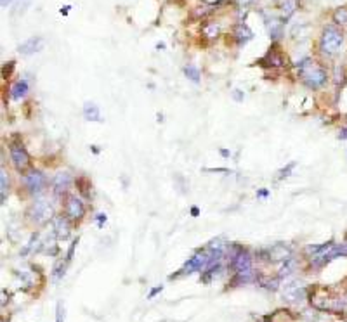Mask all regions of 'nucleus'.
Segmentation results:
<instances>
[{"instance_id": "c756f323", "label": "nucleus", "mask_w": 347, "mask_h": 322, "mask_svg": "<svg viewBox=\"0 0 347 322\" xmlns=\"http://www.w3.org/2000/svg\"><path fill=\"white\" fill-rule=\"evenodd\" d=\"M76 244H79V238L76 239H73L71 244H69V248H68V253H66V260L64 262L69 263L71 262V258H73V255H75V248H76Z\"/></svg>"}, {"instance_id": "f704fd0d", "label": "nucleus", "mask_w": 347, "mask_h": 322, "mask_svg": "<svg viewBox=\"0 0 347 322\" xmlns=\"http://www.w3.org/2000/svg\"><path fill=\"white\" fill-rule=\"evenodd\" d=\"M162 291H163V286H157V288H153V289H151V291H149V295H148V300H153L155 296H157L158 293H162Z\"/></svg>"}, {"instance_id": "6ab92c4d", "label": "nucleus", "mask_w": 347, "mask_h": 322, "mask_svg": "<svg viewBox=\"0 0 347 322\" xmlns=\"http://www.w3.org/2000/svg\"><path fill=\"white\" fill-rule=\"evenodd\" d=\"M7 191H9V177L6 173V168L2 166L0 170V205H6V198H7Z\"/></svg>"}, {"instance_id": "7c9ffc66", "label": "nucleus", "mask_w": 347, "mask_h": 322, "mask_svg": "<svg viewBox=\"0 0 347 322\" xmlns=\"http://www.w3.org/2000/svg\"><path fill=\"white\" fill-rule=\"evenodd\" d=\"M14 64H16L14 61H9V63L4 64V68H2V76H4V78H9L12 69H14Z\"/></svg>"}, {"instance_id": "4468645a", "label": "nucleus", "mask_w": 347, "mask_h": 322, "mask_svg": "<svg viewBox=\"0 0 347 322\" xmlns=\"http://www.w3.org/2000/svg\"><path fill=\"white\" fill-rule=\"evenodd\" d=\"M233 36H235L236 43H238L240 47H243V45H247V43L250 42L252 38H254V33H252V30L247 26V24H245V23H240V24H236L235 33H233Z\"/></svg>"}, {"instance_id": "412c9836", "label": "nucleus", "mask_w": 347, "mask_h": 322, "mask_svg": "<svg viewBox=\"0 0 347 322\" xmlns=\"http://www.w3.org/2000/svg\"><path fill=\"white\" fill-rule=\"evenodd\" d=\"M257 283L260 284L262 288H266V289H278V286H280V283H281V277H276V279H267V277H262V275H259L257 277Z\"/></svg>"}, {"instance_id": "393cba45", "label": "nucleus", "mask_w": 347, "mask_h": 322, "mask_svg": "<svg viewBox=\"0 0 347 322\" xmlns=\"http://www.w3.org/2000/svg\"><path fill=\"white\" fill-rule=\"evenodd\" d=\"M184 75H186V78H189L193 83H198L200 81V69L197 66H193V64H187L184 68Z\"/></svg>"}, {"instance_id": "0eeeda50", "label": "nucleus", "mask_w": 347, "mask_h": 322, "mask_svg": "<svg viewBox=\"0 0 347 322\" xmlns=\"http://www.w3.org/2000/svg\"><path fill=\"white\" fill-rule=\"evenodd\" d=\"M47 186V178L42 172H30L28 175H24V187L28 189V193L31 194H40Z\"/></svg>"}, {"instance_id": "dca6fc26", "label": "nucleus", "mask_w": 347, "mask_h": 322, "mask_svg": "<svg viewBox=\"0 0 347 322\" xmlns=\"http://www.w3.org/2000/svg\"><path fill=\"white\" fill-rule=\"evenodd\" d=\"M30 90V85L26 80H18L14 85L11 87V99L12 101H21L24 96Z\"/></svg>"}, {"instance_id": "9b49d317", "label": "nucleus", "mask_w": 347, "mask_h": 322, "mask_svg": "<svg viewBox=\"0 0 347 322\" xmlns=\"http://www.w3.org/2000/svg\"><path fill=\"white\" fill-rule=\"evenodd\" d=\"M264 255H266L267 260H273V262H285V260L290 258L292 251H290V248L285 246V244H275V246L269 248L267 251H264Z\"/></svg>"}, {"instance_id": "c03bdc74", "label": "nucleus", "mask_w": 347, "mask_h": 322, "mask_svg": "<svg viewBox=\"0 0 347 322\" xmlns=\"http://www.w3.org/2000/svg\"><path fill=\"white\" fill-rule=\"evenodd\" d=\"M91 149H92V153L99 154V149H97V146H91Z\"/></svg>"}, {"instance_id": "473e14b6", "label": "nucleus", "mask_w": 347, "mask_h": 322, "mask_svg": "<svg viewBox=\"0 0 347 322\" xmlns=\"http://www.w3.org/2000/svg\"><path fill=\"white\" fill-rule=\"evenodd\" d=\"M233 99H235L236 103H242V101L245 99V94H243L242 90H238V88H236V90L233 92Z\"/></svg>"}, {"instance_id": "a878e982", "label": "nucleus", "mask_w": 347, "mask_h": 322, "mask_svg": "<svg viewBox=\"0 0 347 322\" xmlns=\"http://www.w3.org/2000/svg\"><path fill=\"white\" fill-rule=\"evenodd\" d=\"M76 187H79V191L84 196H89L91 193H89V189L92 187L91 184V180H89L87 177H80V178H76Z\"/></svg>"}, {"instance_id": "79ce46f5", "label": "nucleus", "mask_w": 347, "mask_h": 322, "mask_svg": "<svg viewBox=\"0 0 347 322\" xmlns=\"http://www.w3.org/2000/svg\"><path fill=\"white\" fill-rule=\"evenodd\" d=\"M11 2H12V0H0V4H2V7H7Z\"/></svg>"}, {"instance_id": "c9c22d12", "label": "nucleus", "mask_w": 347, "mask_h": 322, "mask_svg": "<svg viewBox=\"0 0 347 322\" xmlns=\"http://www.w3.org/2000/svg\"><path fill=\"white\" fill-rule=\"evenodd\" d=\"M96 220H97V225L103 227V225H104V222L108 220V217H106V213H97V215H96Z\"/></svg>"}, {"instance_id": "423d86ee", "label": "nucleus", "mask_w": 347, "mask_h": 322, "mask_svg": "<svg viewBox=\"0 0 347 322\" xmlns=\"http://www.w3.org/2000/svg\"><path fill=\"white\" fill-rule=\"evenodd\" d=\"M11 160L18 172H24L30 166V154L23 144H11Z\"/></svg>"}, {"instance_id": "f03ea898", "label": "nucleus", "mask_w": 347, "mask_h": 322, "mask_svg": "<svg viewBox=\"0 0 347 322\" xmlns=\"http://www.w3.org/2000/svg\"><path fill=\"white\" fill-rule=\"evenodd\" d=\"M342 43H344V35H342V31L335 26H326L323 30L321 42H320L321 52L326 56H333L338 52V49L342 47Z\"/></svg>"}, {"instance_id": "2eb2a0df", "label": "nucleus", "mask_w": 347, "mask_h": 322, "mask_svg": "<svg viewBox=\"0 0 347 322\" xmlns=\"http://www.w3.org/2000/svg\"><path fill=\"white\" fill-rule=\"evenodd\" d=\"M262 66H273V68H281L285 66L283 64V58H281V54L278 51H275V49H269V52L266 56H264L262 59L259 61Z\"/></svg>"}, {"instance_id": "f3484780", "label": "nucleus", "mask_w": 347, "mask_h": 322, "mask_svg": "<svg viewBox=\"0 0 347 322\" xmlns=\"http://www.w3.org/2000/svg\"><path fill=\"white\" fill-rule=\"evenodd\" d=\"M84 118L87 121H103V118H101V111H99V106L91 103V101H87V103L84 104Z\"/></svg>"}, {"instance_id": "ddd939ff", "label": "nucleus", "mask_w": 347, "mask_h": 322, "mask_svg": "<svg viewBox=\"0 0 347 322\" xmlns=\"http://www.w3.org/2000/svg\"><path fill=\"white\" fill-rule=\"evenodd\" d=\"M254 281H257V277H255L252 268H247V270H236L235 275H233V279H231V283H229V286L231 288L243 286V284L254 283Z\"/></svg>"}, {"instance_id": "f257e3e1", "label": "nucleus", "mask_w": 347, "mask_h": 322, "mask_svg": "<svg viewBox=\"0 0 347 322\" xmlns=\"http://www.w3.org/2000/svg\"><path fill=\"white\" fill-rule=\"evenodd\" d=\"M297 68H299V75H300L302 81L311 88H320L321 85H325L326 78H328L326 69L321 68L320 64L313 63L311 59L300 61V63L297 64Z\"/></svg>"}, {"instance_id": "37998d69", "label": "nucleus", "mask_w": 347, "mask_h": 322, "mask_svg": "<svg viewBox=\"0 0 347 322\" xmlns=\"http://www.w3.org/2000/svg\"><path fill=\"white\" fill-rule=\"evenodd\" d=\"M68 11H69V6H64L63 9H61V14H64V16H66V14H68Z\"/></svg>"}, {"instance_id": "c85d7f7f", "label": "nucleus", "mask_w": 347, "mask_h": 322, "mask_svg": "<svg viewBox=\"0 0 347 322\" xmlns=\"http://www.w3.org/2000/svg\"><path fill=\"white\" fill-rule=\"evenodd\" d=\"M36 239H38V234H31V236H30L28 243L24 244V248L21 250V256H26L28 253H30V250L33 248V243H36Z\"/></svg>"}, {"instance_id": "5701e85b", "label": "nucleus", "mask_w": 347, "mask_h": 322, "mask_svg": "<svg viewBox=\"0 0 347 322\" xmlns=\"http://www.w3.org/2000/svg\"><path fill=\"white\" fill-rule=\"evenodd\" d=\"M66 262H63V260H58V262L54 263V267H52V279L54 281H59L63 279L64 275V268H66Z\"/></svg>"}, {"instance_id": "7ed1b4c3", "label": "nucleus", "mask_w": 347, "mask_h": 322, "mask_svg": "<svg viewBox=\"0 0 347 322\" xmlns=\"http://www.w3.org/2000/svg\"><path fill=\"white\" fill-rule=\"evenodd\" d=\"M208 258H210V253H207V251H198V253H195L189 260H187L184 263V267H182L177 274L170 275L169 279H177V277H181V275H189V274H193V272L203 270L208 263Z\"/></svg>"}, {"instance_id": "ea45409f", "label": "nucleus", "mask_w": 347, "mask_h": 322, "mask_svg": "<svg viewBox=\"0 0 347 322\" xmlns=\"http://www.w3.org/2000/svg\"><path fill=\"white\" fill-rule=\"evenodd\" d=\"M338 139H340V141H344V139H347V128H342L340 132H338Z\"/></svg>"}, {"instance_id": "a18cd8bd", "label": "nucleus", "mask_w": 347, "mask_h": 322, "mask_svg": "<svg viewBox=\"0 0 347 322\" xmlns=\"http://www.w3.org/2000/svg\"><path fill=\"white\" fill-rule=\"evenodd\" d=\"M157 49H165V43H162V42L157 43Z\"/></svg>"}, {"instance_id": "e433bc0d", "label": "nucleus", "mask_w": 347, "mask_h": 322, "mask_svg": "<svg viewBox=\"0 0 347 322\" xmlns=\"http://www.w3.org/2000/svg\"><path fill=\"white\" fill-rule=\"evenodd\" d=\"M203 172H212V173H227L229 170H226V168H205Z\"/></svg>"}, {"instance_id": "9d476101", "label": "nucleus", "mask_w": 347, "mask_h": 322, "mask_svg": "<svg viewBox=\"0 0 347 322\" xmlns=\"http://www.w3.org/2000/svg\"><path fill=\"white\" fill-rule=\"evenodd\" d=\"M71 234V220L68 217H58L54 220V236L56 239L59 241H64V239L69 238Z\"/></svg>"}, {"instance_id": "f8f14e48", "label": "nucleus", "mask_w": 347, "mask_h": 322, "mask_svg": "<svg viewBox=\"0 0 347 322\" xmlns=\"http://www.w3.org/2000/svg\"><path fill=\"white\" fill-rule=\"evenodd\" d=\"M69 184H71V177H69V173L61 172L52 178V191H54L56 196H63L69 189Z\"/></svg>"}, {"instance_id": "2f4dec72", "label": "nucleus", "mask_w": 347, "mask_h": 322, "mask_svg": "<svg viewBox=\"0 0 347 322\" xmlns=\"http://www.w3.org/2000/svg\"><path fill=\"white\" fill-rule=\"evenodd\" d=\"M56 322H64V305L61 301L56 305Z\"/></svg>"}, {"instance_id": "20e7f679", "label": "nucleus", "mask_w": 347, "mask_h": 322, "mask_svg": "<svg viewBox=\"0 0 347 322\" xmlns=\"http://www.w3.org/2000/svg\"><path fill=\"white\" fill-rule=\"evenodd\" d=\"M229 265L235 270H247L252 268V256L245 248L238 244H231L229 246Z\"/></svg>"}, {"instance_id": "bb28decb", "label": "nucleus", "mask_w": 347, "mask_h": 322, "mask_svg": "<svg viewBox=\"0 0 347 322\" xmlns=\"http://www.w3.org/2000/svg\"><path fill=\"white\" fill-rule=\"evenodd\" d=\"M297 166V163L295 161H290L287 166H283V168L280 170V172H278V178H287L290 173H292V170L295 168Z\"/></svg>"}, {"instance_id": "cd10ccee", "label": "nucleus", "mask_w": 347, "mask_h": 322, "mask_svg": "<svg viewBox=\"0 0 347 322\" xmlns=\"http://www.w3.org/2000/svg\"><path fill=\"white\" fill-rule=\"evenodd\" d=\"M333 19H335V23L338 24H347V9H337V12L333 14Z\"/></svg>"}, {"instance_id": "a19ab883", "label": "nucleus", "mask_w": 347, "mask_h": 322, "mask_svg": "<svg viewBox=\"0 0 347 322\" xmlns=\"http://www.w3.org/2000/svg\"><path fill=\"white\" fill-rule=\"evenodd\" d=\"M191 215H193V217H198V215H200V208H198V206H193V208H191Z\"/></svg>"}, {"instance_id": "1a4fd4ad", "label": "nucleus", "mask_w": 347, "mask_h": 322, "mask_svg": "<svg viewBox=\"0 0 347 322\" xmlns=\"http://www.w3.org/2000/svg\"><path fill=\"white\" fill-rule=\"evenodd\" d=\"M46 45V42H44V38H40V36H31V38L24 40L21 45L18 47L19 54L23 56H31L35 54V52H40Z\"/></svg>"}, {"instance_id": "72a5a7b5", "label": "nucleus", "mask_w": 347, "mask_h": 322, "mask_svg": "<svg viewBox=\"0 0 347 322\" xmlns=\"http://www.w3.org/2000/svg\"><path fill=\"white\" fill-rule=\"evenodd\" d=\"M208 12H212V9H207V7H197V11H195V14H197L198 18H203V16H207Z\"/></svg>"}, {"instance_id": "aec40b11", "label": "nucleus", "mask_w": 347, "mask_h": 322, "mask_svg": "<svg viewBox=\"0 0 347 322\" xmlns=\"http://www.w3.org/2000/svg\"><path fill=\"white\" fill-rule=\"evenodd\" d=\"M219 31H220V28L217 23H205L202 26V33H203V36H207L208 40L215 38V36L219 35Z\"/></svg>"}, {"instance_id": "b1692460", "label": "nucleus", "mask_w": 347, "mask_h": 322, "mask_svg": "<svg viewBox=\"0 0 347 322\" xmlns=\"http://www.w3.org/2000/svg\"><path fill=\"white\" fill-rule=\"evenodd\" d=\"M295 7H297V2L295 0H285L283 6H281V14H283L285 19H288L290 16L295 12Z\"/></svg>"}, {"instance_id": "6e6552de", "label": "nucleus", "mask_w": 347, "mask_h": 322, "mask_svg": "<svg viewBox=\"0 0 347 322\" xmlns=\"http://www.w3.org/2000/svg\"><path fill=\"white\" fill-rule=\"evenodd\" d=\"M64 211H66V217L71 220V222H76V220H80L85 215V206H84V203H82V199L71 196V198H68L66 210Z\"/></svg>"}, {"instance_id": "a211bd4d", "label": "nucleus", "mask_w": 347, "mask_h": 322, "mask_svg": "<svg viewBox=\"0 0 347 322\" xmlns=\"http://www.w3.org/2000/svg\"><path fill=\"white\" fill-rule=\"evenodd\" d=\"M266 26H267V33H269V38H273V40H278V38H280L281 35H283V23H281L280 19H276V18H271V19H267Z\"/></svg>"}, {"instance_id": "4c0bfd02", "label": "nucleus", "mask_w": 347, "mask_h": 322, "mask_svg": "<svg viewBox=\"0 0 347 322\" xmlns=\"http://www.w3.org/2000/svg\"><path fill=\"white\" fill-rule=\"evenodd\" d=\"M257 196H259V198H267L269 191L267 189H260V191H257Z\"/></svg>"}, {"instance_id": "4be33fe9", "label": "nucleus", "mask_w": 347, "mask_h": 322, "mask_svg": "<svg viewBox=\"0 0 347 322\" xmlns=\"http://www.w3.org/2000/svg\"><path fill=\"white\" fill-rule=\"evenodd\" d=\"M295 267H297V262L290 256L288 260H285L283 262V267H281V270H280V277L283 279L285 275H290L293 270H295Z\"/></svg>"}, {"instance_id": "39448f33", "label": "nucleus", "mask_w": 347, "mask_h": 322, "mask_svg": "<svg viewBox=\"0 0 347 322\" xmlns=\"http://www.w3.org/2000/svg\"><path fill=\"white\" fill-rule=\"evenodd\" d=\"M52 215H54V210H52V206L49 205L46 199H36L30 208V218L35 223H38V225H44L46 222H49L52 218Z\"/></svg>"}, {"instance_id": "58836bf2", "label": "nucleus", "mask_w": 347, "mask_h": 322, "mask_svg": "<svg viewBox=\"0 0 347 322\" xmlns=\"http://www.w3.org/2000/svg\"><path fill=\"white\" fill-rule=\"evenodd\" d=\"M219 153H220V156H222V158H229L231 156V151H227V149H219Z\"/></svg>"}]
</instances>
